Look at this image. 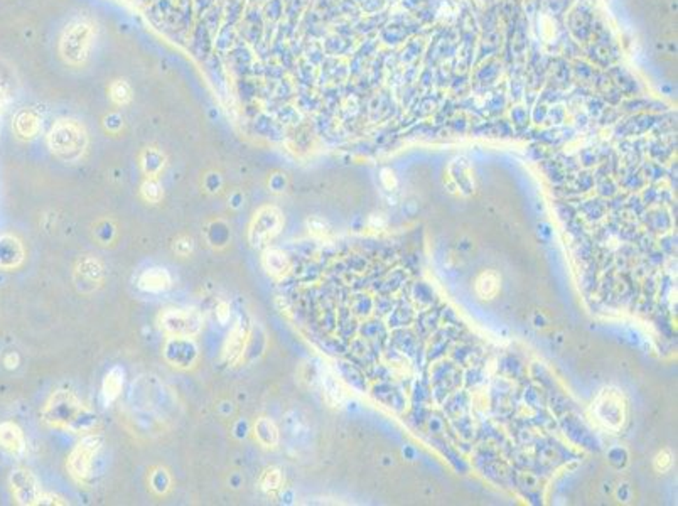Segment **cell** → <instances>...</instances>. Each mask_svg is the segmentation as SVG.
Returning <instances> with one entry per match:
<instances>
[{
  "label": "cell",
  "instance_id": "1",
  "mask_svg": "<svg viewBox=\"0 0 678 506\" xmlns=\"http://www.w3.org/2000/svg\"><path fill=\"white\" fill-rule=\"evenodd\" d=\"M43 417L51 427L63 431H87L95 422V415L68 390H58L43 410Z\"/></svg>",
  "mask_w": 678,
  "mask_h": 506
},
{
  "label": "cell",
  "instance_id": "2",
  "mask_svg": "<svg viewBox=\"0 0 678 506\" xmlns=\"http://www.w3.org/2000/svg\"><path fill=\"white\" fill-rule=\"evenodd\" d=\"M48 142L56 157L64 162H75L87 149V132L75 120H59L52 125Z\"/></svg>",
  "mask_w": 678,
  "mask_h": 506
},
{
  "label": "cell",
  "instance_id": "3",
  "mask_svg": "<svg viewBox=\"0 0 678 506\" xmlns=\"http://www.w3.org/2000/svg\"><path fill=\"white\" fill-rule=\"evenodd\" d=\"M592 412L604 427L618 432L628 420V400L618 386H604L592 402Z\"/></svg>",
  "mask_w": 678,
  "mask_h": 506
},
{
  "label": "cell",
  "instance_id": "4",
  "mask_svg": "<svg viewBox=\"0 0 678 506\" xmlns=\"http://www.w3.org/2000/svg\"><path fill=\"white\" fill-rule=\"evenodd\" d=\"M284 226V216L275 206H264L257 211L248 230V240L252 247H264L280 233Z\"/></svg>",
  "mask_w": 678,
  "mask_h": 506
},
{
  "label": "cell",
  "instance_id": "5",
  "mask_svg": "<svg viewBox=\"0 0 678 506\" xmlns=\"http://www.w3.org/2000/svg\"><path fill=\"white\" fill-rule=\"evenodd\" d=\"M93 31L87 22H75L68 26L61 38V55L69 63L78 64L87 59L89 46H92Z\"/></svg>",
  "mask_w": 678,
  "mask_h": 506
},
{
  "label": "cell",
  "instance_id": "6",
  "mask_svg": "<svg viewBox=\"0 0 678 506\" xmlns=\"http://www.w3.org/2000/svg\"><path fill=\"white\" fill-rule=\"evenodd\" d=\"M161 328L173 338H193L201 331L203 319L193 309H166L159 317Z\"/></svg>",
  "mask_w": 678,
  "mask_h": 506
},
{
  "label": "cell",
  "instance_id": "7",
  "mask_svg": "<svg viewBox=\"0 0 678 506\" xmlns=\"http://www.w3.org/2000/svg\"><path fill=\"white\" fill-rule=\"evenodd\" d=\"M101 447V438L100 435H87L78 442V446L73 449V452L68 458V469L71 476L78 481L87 479L92 472L93 459L98 454Z\"/></svg>",
  "mask_w": 678,
  "mask_h": 506
},
{
  "label": "cell",
  "instance_id": "8",
  "mask_svg": "<svg viewBox=\"0 0 678 506\" xmlns=\"http://www.w3.org/2000/svg\"><path fill=\"white\" fill-rule=\"evenodd\" d=\"M447 187L457 196H469L475 191V178L471 167L463 159L454 161L447 171Z\"/></svg>",
  "mask_w": 678,
  "mask_h": 506
},
{
  "label": "cell",
  "instance_id": "9",
  "mask_svg": "<svg viewBox=\"0 0 678 506\" xmlns=\"http://www.w3.org/2000/svg\"><path fill=\"white\" fill-rule=\"evenodd\" d=\"M250 329L242 321H236L223 346V356L228 363H238L247 349Z\"/></svg>",
  "mask_w": 678,
  "mask_h": 506
},
{
  "label": "cell",
  "instance_id": "10",
  "mask_svg": "<svg viewBox=\"0 0 678 506\" xmlns=\"http://www.w3.org/2000/svg\"><path fill=\"white\" fill-rule=\"evenodd\" d=\"M12 489H14L19 503L22 505L38 503L41 496L38 481L26 469H19V471H15L12 475Z\"/></svg>",
  "mask_w": 678,
  "mask_h": 506
},
{
  "label": "cell",
  "instance_id": "11",
  "mask_svg": "<svg viewBox=\"0 0 678 506\" xmlns=\"http://www.w3.org/2000/svg\"><path fill=\"white\" fill-rule=\"evenodd\" d=\"M137 284L144 292H152V294L164 292L171 287V275L166 268H161V267L147 268V270L140 273Z\"/></svg>",
  "mask_w": 678,
  "mask_h": 506
},
{
  "label": "cell",
  "instance_id": "12",
  "mask_svg": "<svg viewBox=\"0 0 678 506\" xmlns=\"http://www.w3.org/2000/svg\"><path fill=\"white\" fill-rule=\"evenodd\" d=\"M501 289V277L496 270H483L475 280V292L481 301H491Z\"/></svg>",
  "mask_w": 678,
  "mask_h": 506
},
{
  "label": "cell",
  "instance_id": "13",
  "mask_svg": "<svg viewBox=\"0 0 678 506\" xmlns=\"http://www.w3.org/2000/svg\"><path fill=\"white\" fill-rule=\"evenodd\" d=\"M255 439L259 440V444L265 449H273L277 447L279 444V428L275 427V424L272 422L268 417H260L255 422Z\"/></svg>",
  "mask_w": 678,
  "mask_h": 506
},
{
  "label": "cell",
  "instance_id": "14",
  "mask_svg": "<svg viewBox=\"0 0 678 506\" xmlns=\"http://www.w3.org/2000/svg\"><path fill=\"white\" fill-rule=\"evenodd\" d=\"M122 389H124V370L120 366H113L112 370L108 371L107 377L103 380V386H101V391H103V398L105 402L113 403L120 395Z\"/></svg>",
  "mask_w": 678,
  "mask_h": 506
},
{
  "label": "cell",
  "instance_id": "15",
  "mask_svg": "<svg viewBox=\"0 0 678 506\" xmlns=\"http://www.w3.org/2000/svg\"><path fill=\"white\" fill-rule=\"evenodd\" d=\"M0 446L7 449V451L14 452V454L22 452L24 438L19 427H15L14 424H3V426H0Z\"/></svg>",
  "mask_w": 678,
  "mask_h": 506
},
{
  "label": "cell",
  "instance_id": "16",
  "mask_svg": "<svg viewBox=\"0 0 678 506\" xmlns=\"http://www.w3.org/2000/svg\"><path fill=\"white\" fill-rule=\"evenodd\" d=\"M76 275L80 277L81 282L96 285L103 280V267H101L98 260L85 259L83 262H80V265H78Z\"/></svg>",
  "mask_w": 678,
  "mask_h": 506
},
{
  "label": "cell",
  "instance_id": "17",
  "mask_svg": "<svg viewBox=\"0 0 678 506\" xmlns=\"http://www.w3.org/2000/svg\"><path fill=\"white\" fill-rule=\"evenodd\" d=\"M264 265L272 275H282L289 268V259L284 252L268 250L264 255Z\"/></svg>",
  "mask_w": 678,
  "mask_h": 506
},
{
  "label": "cell",
  "instance_id": "18",
  "mask_svg": "<svg viewBox=\"0 0 678 506\" xmlns=\"http://www.w3.org/2000/svg\"><path fill=\"white\" fill-rule=\"evenodd\" d=\"M142 167H144L147 178L150 179L157 178V174L161 173L162 167H164V157H162L161 152H157V150L154 149L145 150L144 159H142Z\"/></svg>",
  "mask_w": 678,
  "mask_h": 506
},
{
  "label": "cell",
  "instance_id": "19",
  "mask_svg": "<svg viewBox=\"0 0 678 506\" xmlns=\"http://www.w3.org/2000/svg\"><path fill=\"white\" fill-rule=\"evenodd\" d=\"M282 481H284V477H282L280 469L268 468L262 475V477H260V488H262L265 493H275L277 489H280Z\"/></svg>",
  "mask_w": 678,
  "mask_h": 506
},
{
  "label": "cell",
  "instance_id": "20",
  "mask_svg": "<svg viewBox=\"0 0 678 506\" xmlns=\"http://www.w3.org/2000/svg\"><path fill=\"white\" fill-rule=\"evenodd\" d=\"M17 129H19V132L22 133V136L32 137L36 132H38V129H39L38 117H36L34 113H31V112L20 113L19 118H17Z\"/></svg>",
  "mask_w": 678,
  "mask_h": 506
},
{
  "label": "cell",
  "instance_id": "21",
  "mask_svg": "<svg viewBox=\"0 0 678 506\" xmlns=\"http://www.w3.org/2000/svg\"><path fill=\"white\" fill-rule=\"evenodd\" d=\"M672 466H673L672 452H670L668 449H661L658 454L655 456V459H653V469H655L658 475H665V472H668L670 469H672Z\"/></svg>",
  "mask_w": 678,
  "mask_h": 506
},
{
  "label": "cell",
  "instance_id": "22",
  "mask_svg": "<svg viewBox=\"0 0 678 506\" xmlns=\"http://www.w3.org/2000/svg\"><path fill=\"white\" fill-rule=\"evenodd\" d=\"M110 93H112L113 101L118 105H125L127 101H130V98H132V92H130V87L125 83V81H115V83L110 87Z\"/></svg>",
  "mask_w": 678,
  "mask_h": 506
},
{
  "label": "cell",
  "instance_id": "23",
  "mask_svg": "<svg viewBox=\"0 0 678 506\" xmlns=\"http://www.w3.org/2000/svg\"><path fill=\"white\" fill-rule=\"evenodd\" d=\"M142 196H144L145 201H150V203L161 201L162 187L157 181H155V179L149 178V181H145L144 186H142Z\"/></svg>",
  "mask_w": 678,
  "mask_h": 506
},
{
  "label": "cell",
  "instance_id": "24",
  "mask_svg": "<svg viewBox=\"0 0 678 506\" xmlns=\"http://www.w3.org/2000/svg\"><path fill=\"white\" fill-rule=\"evenodd\" d=\"M174 252L181 256L189 255V253L193 252V240L187 238V236H182V238H179L178 242L174 243Z\"/></svg>",
  "mask_w": 678,
  "mask_h": 506
},
{
  "label": "cell",
  "instance_id": "25",
  "mask_svg": "<svg viewBox=\"0 0 678 506\" xmlns=\"http://www.w3.org/2000/svg\"><path fill=\"white\" fill-rule=\"evenodd\" d=\"M382 182H383V186L387 187V189H395V186H397V179H395V174L391 173L390 169H383L382 171Z\"/></svg>",
  "mask_w": 678,
  "mask_h": 506
},
{
  "label": "cell",
  "instance_id": "26",
  "mask_svg": "<svg viewBox=\"0 0 678 506\" xmlns=\"http://www.w3.org/2000/svg\"><path fill=\"white\" fill-rule=\"evenodd\" d=\"M216 316H218V321L222 322V324H224V322L230 319V305H228L226 302H222V304L218 305V311H216Z\"/></svg>",
  "mask_w": 678,
  "mask_h": 506
}]
</instances>
